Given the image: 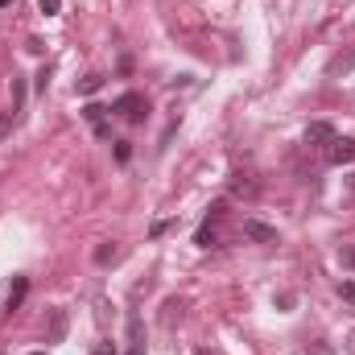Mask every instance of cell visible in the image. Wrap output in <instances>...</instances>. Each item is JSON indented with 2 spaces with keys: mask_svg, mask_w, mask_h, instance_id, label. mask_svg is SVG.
Masks as SVG:
<instances>
[{
  "mask_svg": "<svg viewBox=\"0 0 355 355\" xmlns=\"http://www.w3.org/2000/svg\"><path fill=\"white\" fill-rule=\"evenodd\" d=\"M112 112H116L124 124H145V120H149V99H145L141 91H124V95L112 103Z\"/></svg>",
  "mask_w": 355,
  "mask_h": 355,
  "instance_id": "6da1fadb",
  "label": "cell"
},
{
  "mask_svg": "<svg viewBox=\"0 0 355 355\" xmlns=\"http://www.w3.org/2000/svg\"><path fill=\"white\" fill-rule=\"evenodd\" d=\"M327 162H331V166H347V162H355V141L352 137H335V141L327 145Z\"/></svg>",
  "mask_w": 355,
  "mask_h": 355,
  "instance_id": "7a4b0ae2",
  "label": "cell"
},
{
  "mask_svg": "<svg viewBox=\"0 0 355 355\" xmlns=\"http://www.w3.org/2000/svg\"><path fill=\"white\" fill-rule=\"evenodd\" d=\"M244 236L257 240V244H277V227H268L261 219H248V223H244Z\"/></svg>",
  "mask_w": 355,
  "mask_h": 355,
  "instance_id": "3957f363",
  "label": "cell"
},
{
  "mask_svg": "<svg viewBox=\"0 0 355 355\" xmlns=\"http://www.w3.org/2000/svg\"><path fill=\"white\" fill-rule=\"evenodd\" d=\"M128 355H145V335H141V314H128Z\"/></svg>",
  "mask_w": 355,
  "mask_h": 355,
  "instance_id": "277c9868",
  "label": "cell"
},
{
  "mask_svg": "<svg viewBox=\"0 0 355 355\" xmlns=\"http://www.w3.org/2000/svg\"><path fill=\"white\" fill-rule=\"evenodd\" d=\"M331 141H335V128L327 120H318V124L306 128V145H331Z\"/></svg>",
  "mask_w": 355,
  "mask_h": 355,
  "instance_id": "5b68a950",
  "label": "cell"
},
{
  "mask_svg": "<svg viewBox=\"0 0 355 355\" xmlns=\"http://www.w3.org/2000/svg\"><path fill=\"white\" fill-rule=\"evenodd\" d=\"M331 75H347V71H355V50H347V54H339V58H331V67H327Z\"/></svg>",
  "mask_w": 355,
  "mask_h": 355,
  "instance_id": "8992f818",
  "label": "cell"
},
{
  "mask_svg": "<svg viewBox=\"0 0 355 355\" xmlns=\"http://www.w3.org/2000/svg\"><path fill=\"white\" fill-rule=\"evenodd\" d=\"M194 244H198V248H215V244H219L215 223H202V227H198V236H194Z\"/></svg>",
  "mask_w": 355,
  "mask_h": 355,
  "instance_id": "52a82bcc",
  "label": "cell"
},
{
  "mask_svg": "<svg viewBox=\"0 0 355 355\" xmlns=\"http://www.w3.org/2000/svg\"><path fill=\"white\" fill-rule=\"evenodd\" d=\"M62 335H67V314L62 310H54V318H50V343H62Z\"/></svg>",
  "mask_w": 355,
  "mask_h": 355,
  "instance_id": "ba28073f",
  "label": "cell"
},
{
  "mask_svg": "<svg viewBox=\"0 0 355 355\" xmlns=\"http://www.w3.org/2000/svg\"><path fill=\"white\" fill-rule=\"evenodd\" d=\"M103 112H107V107H99V103H87V107H83V116L95 124V132H99V137H107V128H103Z\"/></svg>",
  "mask_w": 355,
  "mask_h": 355,
  "instance_id": "9c48e42d",
  "label": "cell"
},
{
  "mask_svg": "<svg viewBox=\"0 0 355 355\" xmlns=\"http://www.w3.org/2000/svg\"><path fill=\"white\" fill-rule=\"evenodd\" d=\"M112 261H120V248L116 244H99L95 248V265H112Z\"/></svg>",
  "mask_w": 355,
  "mask_h": 355,
  "instance_id": "30bf717a",
  "label": "cell"
},
{
  "mask_svg": "<svg viewBox=\"0 0 355 355\" xmlns=\"http://www.w3.org/2000/svg\"><path fill=\"white\" fill-rule=\"evenodd\" d=\"M25 289H29V281H25V277H17V281H12V293H8V310H17V306H21Z\"/></svg>",
  "mask_w": 355,
  "mask_h": 355,
  "instance_id": "8fae6325",
  "label": "cell"
},
{
  "mask_svg": "<svg viewBox=\"0 0 355 355\" xmlns=\"http://www.w3.org/2000/svg\"><path fill=\"white\" fill-rule=\"evenodd\" d=\"M99 87H103V75H87V79H79V91H83V95H95Z\"/></svg>",
  "mask_w": 355,
  "mask_h": 355,
  "instance_id": "7c38bea8",
  "label": "cell"
},
{
  "mask_svg": "<svg viewBox=\"0 0 355 355\" xmlns=\"http://www.w3.org/2000/svg\"><path fill=\"white\" fill-rule=\"evenodd\" d=\"M223 215H227V198H219V202H215V207L207 211V223H219Z\"/></svg>",
  "mask_w": 355,
  "mask_h": 355,
  "instance_id": "4fadbf2b",
  "label": "cell"
},
{
  "mask_svg": "<svg viewBox=\"0 0 355 355\" xmlns=\"http://www.w3.org/2000/svg\"><path fill=\"white\" fill-rule=\"evenodd\" d=\"M37 8H42V12H46V17H54V12H58V8H62V0H37Z\"/></svg>",
  "mask_w": 355,
  "mask_h": 355,
  "instance_id": "5bb4252c",
  "label": "cell"
},
{
  "mask_svg": "<svg viewBox=\"0 0 355 355\" xmlns=\"http://www.w3.org/2000/svg\"><path fill=\"white\" fill-rule=\"evenodd\" d=\"M132 157V149H128V141H116V162H128Z\"/></svg>",
  "mask_w": 355,
  "mask_h": 355,
  "instance_id": "9a60e30c",
  "label": "cell"
},
{
  "mask_svg": "<svg viewBox=\"0 0 355 355\" xmlns=\"http://www.w3.org/2000/svg\"><path fill=\"white\" fill-rule=\"evenodd\" d=\"M8 128H12V116H8V112H0V141L8 137Z\"/></svg>",
  "mask_w": 355,
  "mask_h": 355,
  "instance_id": "2e32d148",
  "label": "cell"
},
{
  "mask_svg": "<svg viewBox=\"0 0 355 355\" xmlns=\"http://www.w3.org/2000/svg\"><path fill=\"white\" fill-rule=\"evenodd\" d=\"M339 293H343L347 302H355V281H343V285H339Z\"/></svg>",
  "mask_w": 355,
  "mask_h": 355,
  "instance_id": "e0dca14e",
  "label": "cell"
},
{
  "mask_svg": "<svg viewBox=\"0 0 355 355\" xmlns=\"http://www.w3.org/2000/svg\"><path fill=\"white\" fill-rule=\"evenodd\" d=\"M339 261H343V265H355V248H347V252H343Z\"/></svg>",
  "mask_w": 355,
  "mask_h": 355,
  "instance_id": "ac0fdd59",
  "label": "cell"
},
{
  "mask_svg": "<svg viewBox=\"0 0 355 355\" xmlns=\"http://www.w3.org/2000/svg\"><path fill=\"white\" fill-rule=\"evenodd\" d=\"M347 347H352V352H355V335H352V343H347Z\"/></svg>",
  "mask_w": 355,
  "mask_h": 355,
  "instance_id": "d6986e66",
  "label": "cell"
},
{
  "mask_svg": "<svg viewBox=\"0 0 355 355\" xmlns=\"http://www.w3.org/2000/svg\"><path fill=\"white\" fill-rule=\"evenodd\" d=\"M4 4H12V0H0V8H4Z\"/></svg>",
  "mask_w": 355,
  "mask_h": 355,
  "instance_id": "ffe728a7",
  "label": "cell"
},
{
  "mask_svg": "<svg viewBox=\"0 0 355 355\" xmlns=\"http://www.w3.org/2000/svg\"><path fill=\"white\" fill-rule=\"evenodd\" d=\"M29 355H46V352H29Z\"/></svg>",
  "mask_w": 355,
  "mask_h": 355,
  "instance_id": "44dd1931",
  "label": "cell"
}]
</instances>
